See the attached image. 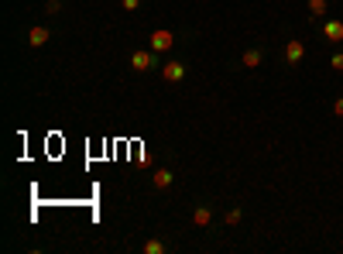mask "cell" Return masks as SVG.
I'll return each mask as SVG.
<instances>
[{
  "mask_svg": "<svg viewBox=\"0 0 343 254\" xmlns=\"http://www.w3.org/2000/svg\"><path fill=\"white\" fill-rule=\"evenodd\" d=\"M155 66H158V52H134L131 55V69H137V72H148Z\"/></svg>",
  "mask_w": 343,
  "mask_h": 254,
  "instance_id": "1",
  "label": "cell"
},
{
  "mask_svg": "<svg viewBox=\"0 0 343 254\" xmlns=\"http://www.w3.org/2000/svg\"><path fill=\"white\" fill-rule=\"evenodd\" d=\"M175 45V35H172L168 28H158L155 35H151V52H168Z\"/></svg>",
  "mask_w": 343,
  "mask_h": 254,
  "instance_id": "2",
  "label": "cell"
},
{
  "mask_svg": "<svg viewBox=\"0 0 343 254\" xmlns=\"http://www.w3.org/2000/svg\"><path fill=\"white\" fill-rule=\"evenodd\" d=\"M161 76L168 82H182L185 79V62H165V66H161Z\"/></svg>",
  "mask_w": 343,
  "mask_h": 254,
  "instance_id": "3",
  "label": "cell"
},
{
  "mask_svg": "<svg viewBox=\"0 0 343 254\" xmlns=\"http://www.w3.org/2000/svg\"><path fill=\"white\" fill-rule=\"evenodd\" d=\"M302 55H306V45H302L298 38H292V41L285 45V62H288V66H298V62H302Z\"/></svg>",
  "mask_w": 343,
  "mask_h": 254,
  "instance_id": "4",
  "label": "cell"
},
{
  "mask_svg": "<svg viewBox=\"0 0 343 254\" xmlns=\"http://www.w3.org/2000/svg\"><path fill=\"white\" fill-rule=\"evenodd\" d=\"M48 28H41V24H38V28H31V31H28V45L31 48H41V45H48Z\"/></svg>",
  "mask_w": 343,
  "mask_h": 254,
  "instance_id": "5",
  "label": "cell"
},
{
  "mask_svg": "<svg viewBox=\"0 0 343 254\" xmlns=\"http://www.w3.org/2000/svg\"><path fill=\"white\" fill-rule=\"evenodd\" d=\"M261 48H247V52H244V55H240V66H244V69H258V66H261Z\"/></svg>",
  "mask_w": 343,
  "mask_h": 254,
  "instance_id": "6",
  "label": "cell"
},
{
  "mask_svg": "<svg viewBox=\"0 0 343 254\" xmlns=\"http://www.w3.org/2000/svg\"><path fill=\"white\" fill-rule=\"evenodd\" d=\"M192 223L196 227H209V223H213V209L209 206H196L192 209Z\"/></svg>",
  "mask_w": 343,
  "mask_h": 254,
  "instance_id": "7",
  "label": "cell"
},
{
  "mask_svg": "<svg viewBox=\"0 0 343 254\" xmlns=\"http://www.w3.org/2000/svg\"><path fill=\"white\" fill-rule=\"evenodd\" d=\"M172 182H175V175H172L168 168H158V172L151 175V185H155V189H168Z\"/></svg>",
  "mask_w": 343,
  "mask_h": 254,
  "instance_id": "8",
  "label": "cell"
},
{
  "mask_svg": "<svg viewBox=\"0 0 343 254\" xmlns=\"http://www.w3.org/2000/svg\"><path fill=\"white\" fill-rule=\"evenodd\" d=\"M323 35L330 41H343V21H326L323 24Z\"/></svg>",
  "mask_w": 343,
  "mask_h": 254,
  "instance_id": "9",
  "label": "cell"
},
{
  "mask_svg": "<svg viewBox=\"0 0 343 254\" xmlns=\"http://www.w3.org/2000/svg\"><path fill=\"white\" fill-rule=\"evenodd\" d=\"M309 14H312V17H323V14H326V0H309Z\"/></svg>",
  "mask_w": 343,
  "mask_h": 254,
  "instance_id": "10",
  "label": "cell"
},
{
  "mask_svg": "<svg viewBox=\"0 0 343 254\" xmlns=\"http://www.w3.org/2000/svg\"><path fill=\"white\" fill-rule=\"evenodd\" d=\"M165 251V244L158 241V237H151V241H144V254H161Z\"/></svg>",
  "mask_w": 343,
  "mask_h": 254,
  "instance_id": "11",
  "label": "cell"
},
{
  "mask_svg": "<svg viewBox=\"0 0 343 254\" xmlns=\"http://www.w3.org/2000/svg\"><path fill=\"white\" fill-rule=\"evenodd\" d=\"M330 66H333V69H336V72H343V52H336V55L330 58Z\"/></svg>",
  "mask_w": 343,
  "mask_h": 254,
  "instance_id": "12",
  "label": "cell"
},
{
  "mask_svg": "<svg viewBox=\"0 0 343 254\" xmlns=\"http://www.w3.org/2000/svg\"><path fill=\"white\" fill-rule=\"evenodd\" d=\"M227 223H230V227H237V223H240V209H230V213H227Z\"/></svg>",
  "mask_w": 343,
  "mask_h": 254,
  "instance_id": "13",
  "label": "cell"
},
{
  "mask_svg": "<svg viewBox=\"0 0 343 254\" xmlns=\"http://www.w3.org/2000/svg\"><path fill=\"white\" fill-rule=\"evenodd\" d=\"M120 7H124V11H137V7H141V0H120Z\"/></svg>",
  "mask_w": 343,
  "mask_h": 254,
  "instance_id": "14",
  "label": "cell"
},
{
  "mask_svg": "<svg viewBox=\"0 0 343 254\" xmlns=\"http://www.w3.org/2000/svg\"><path fill=\"white\" fill-rule=\"evenodd\" d=\"M45 11H48V14H58V11H62V4H58V0H48Z\"/></svg>",
  "mask_w": 343,
  "mask_h": 254,
  "instance_id": "15",
  "label": "cell"
},
{
  "mask_svg": "<svg viewBox=\"0 0 343 254\" xmlns=\"http://www.w3.org/2000/svg\"><path fill=\"white\" fill-rule=\"evenodd\" d=\"M333 114H336V117H343V100H336V103H333Z\"/></svg>",
  "mask_w": 343,
  "mask_h": 254,
  "instance_id": "16",
  "label": "cell"
}]
</instances>
